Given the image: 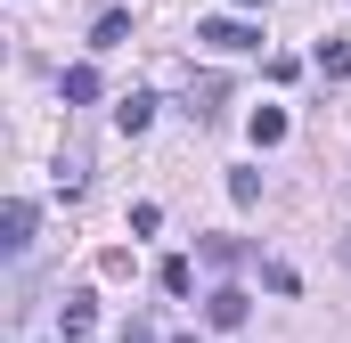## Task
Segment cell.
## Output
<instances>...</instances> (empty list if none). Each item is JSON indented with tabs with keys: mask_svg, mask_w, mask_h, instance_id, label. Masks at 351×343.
<instances>
[{
	"mask_svg": "<svg viewBox=\"0 0 351 343\" xmlns=\"http://www.w3.org/2000/svg\"><path fill=\"white\" fill-rule=\"evenodd\" d=\"M196 41H213V49H229V58H237V49H254L262 33H254V25H245V8H237V16H204V25H196Z\"/></svg>",
	"mask_w": 351,
	"mask_h": 343,
	"instance_id": "6da1fadb",
	"label": "cell"
},
{
	"mask_svg": "<svg viewBox=\"0 0 351 343\" xmlns=\"http://www.w3.org/2000/svg\"><path fill=\"white\" fill-rule=\"evenodd\" d=\"M204 319H213L221 335H237V327L254 319V294H245V286H213V303H204Z\"/></svg>",
	"mask_w": 351,
	"mask_h": 343,
	"instance_id": "7a4b0ae2",
	"label": "cell"
},
{
	"mask_svg": "<svg viewBox=\"0 0 351 343\" xmlns=\"http://www.w3.org/2000/svg\"><path fill=\"white\" fill-rule=\"evenodd\" d=\"M58 327H66V343H90V327H98V311H90V294H66V311H58Z\"/></svg>",
	"mask_w": 351,
	"mask_h": 343,
	"instance_id": "3957f363",
	"label": "cell"
},
{
	"mask_svg": "<svg viewBox=\"0 0 351 343\" xmlns=\"http://www.w3.org/2000/svg\"><path fill=\"white\" fill-rule=\"evenodd\" d=\"M114 123H123V139H139V131L156 123V98H147V90H131V98L114 106Z\"/></svg>",
	"mask_w": 351,
	"mask_h": 343,
	"instance_id": "277c9868",
	"label": "cell"
},
{
	"mask_svg": "<svg viewBox=\"0 0 351 343\" xmlns=\"http://www.w3.org/2000/svg\"><path fill=\"white\" fill-rule=\"evenodd\" d=\"M0 229H8V237H0V246H8V254H25V246H33V204H25V196H16V204H8V213H0Z\"/></svg>",
	"mask_w": 351,
	"mask_h": 343,
	"instance_id": "5b68a950",
	"label": "cell"
},
{
	"mask_svg": "<svg viewBox=\"0 0 351 343\" xmlns=\"http://www.w3.org/2000/svg\"><path fill=\"white\" fill-rule=\"evenodd\" d=\"M254 147H286V106H254Z\"/></svg>",
	"mask_w": 351,
	"mask_h": 343,
	"instance_id": "8992f818",
	"label": "cell"
},
{
	"mask_svg": "<svg viewBox=\"0 0 351 343\" xmlns=\"http://www.w3.org/2000/svg\"><path fill=\"white\" fill-rule=\"evenodd\" d=\"M123 33H131V8H106V16H98V25H90V49H114V41H123Z\"/></svg>",
	"mask_w": 351,
	"mask_h": 343,
	"instance_id": "52a82bcc",
	"label": "cell"
},
{
	"mask_svg": "<svg viewBox=\"0 0 351 343\" xmlns=\"http://www.w3.org/2000/svg\"><path fill=\"white\" fill-rule=\"evenodd\" d=\"M319 74L327 82H351V41H319Z\"/></svg>",
	"mask_w": 351,
	"mask_h": 343,
	"instance_id": "ba28073f",
	"label": "cell"
},
{
	"mask_svg": "<svg viewBox=\"0 0 351 343\" xmlns=\"http://www.w3.org/2000/svg\"><path fill=\"white\" fill-rule=\"evenodd\" d=\"M58 90H66L74 106H90V98H98V66H66V82H58Z\"/></svg>",
	"mask_w": 351,
	"mask_h": 343,
	"instance_id": "9c48e42d",
	"label": "cell"
},
{
	"mask_svg": "<svg viewBox=\"0 0 351 343\" xmlns=\"http://www.w3.org/2000/svg\"><path fill=\"white\" fill-rule=\"evenodd\" d=\"M156 286H164V294H188V286H196V270H188V261L172 254V261H164V270H156Z\"/></svg>",
	"mask_w": 351,
	"mask_h": 343,
	"instance_id": "30bf717a",
	"label": "cell"
},
{
	"mask_svg": "<svg viewBox=\"0 0 351 343\" xmlns=\"http://www.w3.org/2000/svg\"><path fill=\"white\" fill-rule=\"evenodd\" d=\"M229 196L237 204H262V172H229Z\"/></svg>",
	"mask_w": 351,
	"mask_h": 343,
	"instance_id": "8fae6325",
	"label": "cell"
},
{
	"mask_svg": "<svg viewBox=\"0 0 351 343\" xmlns=\"http://www.w3.org/2000/svg\"><path fill=\"white\" fill-rule=\"evenodd\" d=\"M114 343H156V327H147V319H131V327H123Z\"/></svg>",
	"mask_w": 351,
	"mask_h": 343,
	"instance_id": "7c38bea8",
	"label": "cell"
},
{
	"mask_svg": "<svg viewBox=\"0 0 351 343\" xmlns=\"http://www.w3.org/2000/svg\"><path fill=\"white\" fill-rule=\"evenodd\" d=\"M237 8H269V0H237Z\"/></svg>",
	"mask_w": 351,
	"mask_h": 343,
	"instance_id": "4fadbf2b",
	"label": "cell"
},
{
	"mask_svg": "<svg viewBox=\"0 0 351 343\" xmlns=\"http://www.w3.org/2000/svg\"><path fill=\"white\" fill-rule=\"evenodd\" d=\"M172 343H196V335H172Z\"/></svg>",
	"mask_w": 351,
	"mask_h": 343,
	"instance_id": "5bb4252c",
	"label": "cell"
},
{
	"mask_svg": "<svg viewBox=\"0 0 351 343\" xmlns=\"http://www.w3.org/2000/svg\"><path fill=\"white\" fill-rule=\"evenodd\" d=\"M343 261H351V237H343Z\"/></svg>",
	"mask_w": 351,
	"mask_h": 343,
	"instance_id": "9a60e30c",
	"label": "cell"
}]
</instances>
